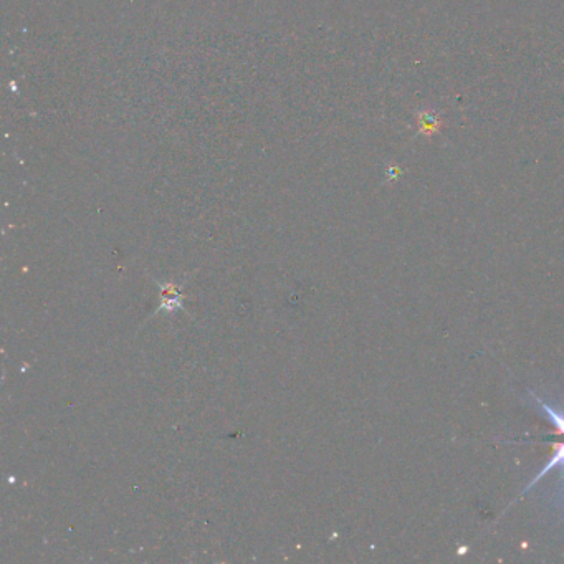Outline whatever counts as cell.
I'll return each mask as SVG.
<instances>
[{
  "instance_id": "1",
  "label": "cell",
  "mask_w": 564,
  "mask_h": 564,
  "mask_svg": "<svg viewBox=\"0 0 564 564\" xmlns=\"http://www.w3.org/2000/svg\"><path fill=\"white\" fill-rule=\"evenodd\" d=\"M556 467H561L560 503L564 505V444L555 445V454L546 462L540 474H536V477L531 480L530 485L523 490V493L530 492L531 488L535 487L541 478L545 477L550 470L556 469Z\"/></svg>"
},
{
  "instance_id": "2",
  "label": "cell",
  "mask_w": 564,
  "mask_h": 564,
  "mask_svg": "<svg viewBox=\"0 0 564 564\" xmlns=\"http://www.w3.org/2000/svg\"><path fill=\"white\" fill-rule=\"evenodd\" d=\"M531 397L535 399L536 404H540L541 411L545 412V416L548 417V421L555 424L556 429L560 434H564V411H556L550 404H546L545 401H541L540 397L535 396V392H530Z\"/></svg>"
}]
</instances>
